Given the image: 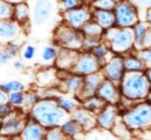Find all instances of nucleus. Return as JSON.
<instances>
[{"label": "nucleus", "mask_w": 151, "mask_h": 140, "mask_svg": "<svg viewBox=\"0 0 151 140\" xmlns=\"http://www.w3.org/2000/svg\"><path fill=\"white\" fill-rule=\"evenodd\" d=\"M104 75L101 72H98V73L91 74V75L85 76L84 77V88H83V91L81 92L77 99L79 101H83V99H87V97L93 96V95H96V92L99 90L100 86L104 80Z\"/></svg>", "instance_id": "14"}, {"label": "nucleus", "mask_w": 151, "mask_h": 140, "mask_svg": "<svg viewBox=\"0 0 151 140\" xmlns=\"http://www.w3.org/2000/svg\"><path fill=\"white\" fill-rule=\"evenodd\" d=\"M137 57L142 61V63L145 64L146 70L151 69V49L149 48H142L139 50L135 51Z\"/></svg>", "instance_id": "37"}, {"label": "nucleus", "mask_w": 151, "mask_h": 140, "mask_svg": "<svg viewBox=\"0 0 151 140\" xmlns=\"http://www.w3.org/2000/svg\"><path fill=\"white\" fill-rule=\"evenodd\" d=\"M58 82V73L55 69H44L37 74V84L42 88L54 87Z\"/></svg>", "instance_id": "21"}, {"label": "nucleus", "mask_w": 151, "mask_h": 140, "mask_svg": "<svg viewBox=\"0 0 151 140\" xmlns=\"http://www.w3.org/2000/svg\"><path fill=\"white\" fill-rule=\"evenodd\" d=\"M13 66H14L16 70L20 71V70H23L24 65H23V63H22L20 61H15L14 63H13Z\"/></svg>", "instance_id": "47"}, {"label": "nucleus", "mask_w": 151, "mask_h": 140, "mask_svg": "<svg viewBox=\"0 0 151 140\" xmlns=\"http://www.w3.org/2000/svg\"><path fill=\"white\" fill-rule=\"evenodd\" d=\"M103 42L107 44L114 55L124 56L135 51L133 28L113 27L105 30Z\"/></svg>", "instance_id": "4"}, {"label": "nucleus", "mask_w": 151, "mask_h": 140, "mask_svg": "<svg viewBox=\"0 0 151 140\" xmlns=\"http://www.w3.org/2000/svg\"><path fill=\"white\" fill-rule=\"evenodd\" d=\"M63 81L64 91L68 93L75 94L76 97L78 96L84 88V77L81 75H69L67 78L62 80Z\"/></svg>", "instance_id": "22"}, {"label": "nucleus", "mask_w": 151, "mask_h": 140, "mask_svg": "<svg viewBox=\"0 0 151 140\" xmlns=\"http://www.w3.org/2000/svg\"><path fill=\"white\" fill-rule=\"evenodd\" d=\"M147 101H148V102L151 104V91H150V93H149V95H148V99H147Z\"/></svg>", "instance_id": "51"}, {"label": "nucleus", "mask_w": 151, "mask_h": 140, "mask_svg": "<svg viewBox=\"0 0 151 140\" xmlns=\"http://www.w3.org/2000/svg\"><path fill=\"white\" fill-rule=\"evenodd\" d=\"M144 48L151 49V27L149 28V30L147 31V34H146L145 41H144Z\"/></svg>", "instance_id": "43"}, {"label": "nucleus", "mask_w": 151, "mask_h": 140, "mask_svg": "<svg viewBox=\"0 0 151 140\" xmlns=\"http://www.w3.org/2000/svg\"><path fill=\"white\" fill-rule=\"evenodd\" d=\"M47 129L39 123L29 119L24 131L18 136L19 140H45Z\"/></svg>", "instance_id": "17"}, {"label": "nucleus", "mask_w": 151, "mask_h": 140, "mask_svg": "<svg viewBox=\"0 0 151 140\" xmlns=\"http://www.w3.org/2000/svg\"><path fill=\"white\" fill-rule=\"evenodd\" d=\"M88 1H92V2H93V1H96V0H88Z\"/></svg>", "instance_id": "53"}, {"label": "nucleus", "mask_w": 151, "mask_h": 140, "mask_svg": "<svg viewBox=\"0 0 151 140\" xmlns=\"http://www.w3.org/2000/svg\"><path fill=\"white\" fill-rule=\"evenodd\" d=\"M63 19L65 25L71 28L81 30L87 23L92 19V13L87 8L79 6L76 9L69 10L63 13Z\"/></svg>", "instance_id": "10"}, {"label": "nucleus", "mask_w": 151, "mask_h": 140, "mask_svg": "<svg viewBox=\"0 0 151 140\" xmlns=\"http://www.w3.org/2000/svg\"><path fill=\"white\" fill-rule=\"evenodd\" d=\"M83 33L86 36H96V38H102L103 39V34H104L105 30L100 26L99 24L91 19L89 23H87L84 26V28L81 29Z\"/></svg>", "instance_id": "27"}, {"label": "nucleus", "mask_w": 151, "mask_h": 140, "mask_svg": "<svg viewBox=\"0 0 151 140\" xmlns=\"http://www.w3.org/2000/svg\"><path fill=\"white\" fill-rule=\"evenodd\" d=\"M102 73L104 75L105 79L115 82L117 85H120V82H121L122 78L125 74L123 57L118 55L114 56L111 59V61L103 66Z\"/></svg>", "instance_id": "11"}, {"label": "nucleus", "mask_w": 151, "mask_h": 140, "mask_svg": "<svg viewBox=\"0 0 151 140\" xmlns=\"http://www.w3.org/2000/svg\"><path fill=\"white\" fill-rule=\"evenodd\" d=\"M60 129L69 139L84 140L86 137V131L83 129V127L79 124H77L72 119H69L67 122H64L60 126Z\"/></svg>", "instance_id": "20"}, {"label": "nucleus", "mask_w": 151, "mask_h": 140, "mask_svg": "<svg viewBox=\"0 0 151 140\" xmlns=\"http://www.w3.org/2000/svg\"><path fill=\"white\" fill-rule=\"evenodd\" d=\"M146 23H148L151 25V8L150 9H147L146 10V13H145V21Z\"/></svg>", "instance_id": "46"}, {"label": "nucleus", "mask_w": 151, "mask_h": 140, "mask_svg": "<svg viewBox=\"0 0 151 140\" xmlns=\"http://www.w3.org/2000/svg\"><path fill=\"white\" fill-rule=\"evenodd\" d=\"M81 3H83L81 0H60L59 6H60V9L62 11L65 12L69 10L79 8V6H81Z\"/></svg>", "instance_id": "38"}, {"label": "nucleus", "mask_w": 151, "mask_h": 140, "mask_svg": "<svg viewBox=\"0 0 151 140\" xmlns=\"http://www.w3.org/2000/svg\"><path fill=\"white\" fill-rule=\"evenodd\" d=\"M85 34L81 30L71 28L68 25L63 24L56 29L55 31V41L59 47L67 48L72 50L83 49Z\"/></svg>", "instance_id": "5"}, {"label": "nucleus", "mask_w": 151, "mask_h": 140, "mask_svg": "<svg viewBox=\"0 0 151 140\" xmlns=\"http://www.w3.org/2000/svg\"><path fill=\"white\" fill-rule=\"evenodd\" d=\"M4 1H6V2L9 3H15V4H18V3H22L24 1V0H4Z\"/></svg>", "instance_id": "49"}, {"label": "nucleus", "mask_w": 151, "mask_h": 140, "mask_svg": "<svg viewBox=\"0 0 151 140\" xmlns=\"http://www.w3.org/2000/svg\"><path fill=\"white\" fill-rule=\"evenodd\" d=\"M35 51H37V49H35V47L33 46V45L27 44V45L24 46L23 50H22V57H23L24 60L30 61V60H32L33 57H35Z\"/></svg>", "instance_id": "39"}, {"label": "nucleus", "mask_w": 151, "mask_h": 140, "mask_svg": "<svg viewBox=\"0 0 151 140\" xmlns=\"http://www.w3.org/2000/svg\"><path fill=\"white\" fill-rule=\"evenodd\" d=\"M116 26L120 28H134L139 23L137 6L131 0H120L114 9Z\"/></svg>", "instance_id": "6"}, {"label": "nucleus", "mask_w": 151, "mask_h": 140, "mask_svg": "<svg viewBox=\"0 0 151 140\" xmlns=\"http://www.w3.org/2000/svg\"><path fill=\"white\" fill-rule=\"evenodd\" d=\"M92 19L99 24L104 30L116 26V16L114 11L107 10H94L92 12Z\"/></svg>", "instance_id": "19"}, {"label": "nucleus", "mask_w": 151, "mask_h": 140, "mask_svg": "<svg viewBox=\"0 0 151 140\" xmlns=\"http://www.w3.org/2000/svg\"><path fill=\"white\" fill-rule=\"evenodd\" d=\"M79 57V53L77 50L67 49L60 47L58 49V56L56 59V65L63 71H72L76 61Z\"/></svg>", "instance_id": "16"}, {"label": "nucleus", "mask_w": 151, "mask_h": 140, "mask_svg": "<svg viewBox=\"0 0 151 140\" xmlns=\"http://www.w3.org/2000/svg\"><path fill=\"white\" fill-rule=\"evenodd\" d=\"M120 0H96L92 2V6L96 10H107V11H114L116 8L117 3Z\"/></svg>", "instance_id": "31"}, {"label": "nucleus", "mask_w": 151, "mask_h": 140, "mask_svg": "<svg viewBox=\"0 0 151 140\" xmlns=\"http://www.w3.org/2000/svg\"><path fill=\"white\" fill-rule=\"evenodd\" d=\"M135 51L122 56L123 57V63H124L125 72H145L146 71L145 64L137 57Z\"/></svg>", "instance_id": "23"}, {"label": "nucleus", "mask_w": 151, "mask_h": 140, "mask_svg": "<svg viewBox=\"0 0 151 140\" xmlns=\"http://www.w3.org/2000/svg\"><path fill=\"white\" fill-rule=\"evenodd\" d=\"M103 65L100 60L91 51H84L79 54V57L73 67L72 73L83 77L101 72Z\"/></svg>", "instance_id": "8"}, {"label": "nucleus", "mask_w": 151, "mask_h": 140, "mask_svg": "<svg viewBox=\"0 0 151 140\" xmlns=\"http://www.w3.org/2000/svg\"><path fill=\"white\" fill-rule=\"evenodd\" d=\"M45 140H69V138L64 135L60 127H54V129H47Z\"/></svg>", "instance_id": "33"}, {"label": "nucleus", "mask_w": 151, "mask_h": 140, "mask_svg": "<svg viewBox=\"0 0 151 140\" xmlns=\"http://www.w3.org/2000/svg\"><path fill=\"white\" fill-rule=\"evenodd\" d=\"M106 105H107L106 102L103 101L98 95H93V96L87 97V99L81 101V106H83V107L88 109V110L92 111L93 114H98L100 111L103 110Z\"/></svg>", "instance_id": "25"}, {"label": "nucleus", "mask_w": 151, "mask_h": 140, "mask_svg": "<svg viewBox=\"0 0 151 140\" xmlns=\"http://www.w3.org/2000/svg\"><path fill=\"white\" fill-rule=\"evenodd\" d=\"M29 119L25 114H22L18 110H13L9 116L1 120V129L0 135L6 137H16L19 136L20 133L24 131Z\"/></svg>", "instance_id": "7"}, {"label": "nucleus", "mask_w": 151, "mask_h": 140, "mask_svg": "<svg viewBox=\"0 0 151 140\" xmlns=\"http://www.w3.org/2000/svg\"><path fill=\"white\" fill-rule=\"evenodd\" d=\"M145 73H146V75H147V78H148L149 82H150V85H151V69H148V70H146Z\"/></svg>", "instance_id": "48"}, {"label": "nucleus", "mask_w": 151, "mask_h": 140, "mask_svg": "<svg viewBox=\"0 0 151 140\" xmlns=\"http://www.w3.org/2000/svg\"><path fill=\"white\" fill-rule=\"evenodd\" d=\"M69 140H76V139H69Z\"/></svg>", "instance_id": "54"}, {"label": "nucleus", "mask_w": 151, "mask_h": 140, "mask_svg": "<svg viewBox=\"0 0 151 140\" xmlns=\"http://www.w3.org/2000/svg\"><path fill=\"white\" fill-rule=\"evenodd\" d=\"M8 103H9V95L2 90H0V105L8 104Z\"/></svg>", "instance_id": "44"}, {"label": "nucleus", "mask_w": 151, "mask_h": 140, "mask_svg": "<svg viewBox=\"0 0 151 140\" xmlns=\"http://www.w3.org/2000/svg\"><path fill=\"white\" fill-rule=\"evenodd\" d=\"M52 14V4L50 0H35L33 8V24L35 26H42L48 21Z\"/></svg>", "instance_id": "15"}, {"label": "nucleus", "mask_w": 151, "mask_h": 140, "mask_svg": "<svg viewBox=\"0 0 151 140\" xmlns=\"http://www.w3.org/2000/svg\"><path fill=\"white\" fill-rule=\"evenodd\" d=\"M25 97H26V93H24V91L13 92V93H10L9 95V103L13 106L23 107L25 103Z\"/></svg>", "instance_id": "36"}, {"label": "nucleus", "mask_w": 151, "mask_h": 140, "mask_svg": "<svg viewBox=\"0 0 151 140\" xmlns=\"http://www.w3.org/2000/svg\"><path fill=\"white\" fill-rule=\"evenodd\" d=\"M133 3L135 6L138 4V6H142V8H145L146 10L151 8V0H134Z\"/></svg>", "instance_id": "42"}, {"label": "nucleus", "mask_w": 151, "mask_h": 140, "mask_svg": "<svg viewBox=\"0 0 151 140\" xmlns=\"http://www.w3.org/2000/svg\"><path fill=\"white\" fill-rule=\"evenodd\" d=\"M9 57H8V55L6 54V51L4 50H0V64H2V63H6L8 60H9Z\"/></svg>", "instance_id": "45"}, {"label": "nucleus", "mask_w": 151, "mask_h": 140, "mask_svg": "<svg viewBox=\"0 0 151 140\" xmlns=\"http://www.w3.org/2000/svg\"><path fill=\"white\" fill-rule=\"evenodd\" d=\"M57 56H58V48L54 46H46L42 50L41 58H42V61L50 63L52 61H56Z\"/></svg>", "instance_id": "32"}, {"label": "nucleus", "mask_w": 151, "mask_h": 140, "mask_svg": "<svg viewBox=\"0 0 151 140\" xmlns=\"http://www.w3.org/2000/svg\"><path fill=\"white\" fill-rule=\"evenodd\" d=\"M4 51H6V54L8 55L9 58H13L15 56H17V54L19 53V46L16 45V44L10 43L6 45Z\"/></svg>", "instance_id": "40"}, {"label": "nucleus", "mask_w": 151, "mask_h": 140, "mask_svg": "<svg viewBox=\"0 0 151 140\" xmlns=\"http://www.w3.org/2000/svg\"><path fill=\"white\" fill-rule=\"evenodd\" d=\"M146 140H151V139H146Z\"/></svg>", "instance_id": "55"}, {"label": "nucleus", "mask_w": 151, "mask_h": 140, "mask_svg": "<svg viewBox=\"0 0 151 140\" xmlns=\"http://www.w3.org/2000/svg\"><path fill=\"white\" fill-rule=\"evenodd\" d=\"M57 103H58L59 107L63 111H65L67 114L71 116L73 111L77 109L81 106V101L75 99H70V97H58L57 99Z\"/></svg>", "instance_id": "28"}, {"label": "nucleus", "mask_w": 151, "mask_h": 140, "mask_svg": "<svg viewBox=\"0 0 151 140\" xmlns=\"http://www.w3.org/2000/svg\"><path fill=\"white\" fill-rule=\"evenodd\" d=\"M96 95L101 97L103 101H105L107 105L118 106L122 99L119 85H117L113 81H109L107 79L103 80L99 90L96 92Z\"/></svg>", "instance_id": "12"}, {"label": "nucleus", "mask_w": 151, "mask_h": 140, "mask_svg": "<svg viewBox=\"0 0 151 140\" xmlns=\"http://www.w3.org/2000/svg\"><path fill=\"white\" fill-rule=\"evenodd\" d=\"M0 140H11V138L6 137V136H2V135H0Z\"/></svg>", "instance_id": "50"}, {"label": "nucleus", "mask_w": 151, "mask_h": 140, "mask_svg": "<svg viewBox=\"0 0 151 140\" xmlns=\"http://www.w3.org/2000/svg\"><path fill=\"white\" fill-rule=\"evenodd\" d=\"M12 111H13V109H12V106L10 103L0 105V119L2 120L3 118H6V116H9Z\"/></svg>", "instance_id": "41"}, {"label": "nucleus", "mask_w": 151, "mask_h": 140, "mask_svg": "<svg viewBox=\"0 0 151 140\" xmlns=\"http://www.w3.org/2000/svg\"><path fill=\"white\" fill-rule=\"evenodd\" d=\"M15 17L17 18V21H25L28 18V15H29V8L26 3H18L15 6Z\"/></svg>", "instance_id": "34"}, {"label": "nucleus", "mask_w": 151, "mask_h": 140, "mask_svg": "<svg viewBox=\"0 0 151 140\" xmlns=\"http://www.w3.org/2000/svg\"><path fill=\"white\" fill-rule=\"evenodd\" d=\"M120 119L132 133L151 131V104L148 101L135 103L131 108L121 111Z\"/></svg>", "instance_id": "3"}, {"label": "nucleus", "mask_w": 151, "mask_h": 140, "mask_svg": "<svg viewBox=\"0 0 151 140\" xmlns=\"http://www.w3.org/2000/svg\"><path fill=\"white\" fill-rule=\"evenodd\" d=\"M0 129H1V119H0Z\"/></svg>", "instance_id": "52"}, {"label": "nucleus", "mask_w": 151, "mask_h": 140, "mask_svg": "<svg viewBox=\"0 0 151 140\" xmlns=\"http://www.w3.org/2000/svg\"><path fill=\"white\" fill-rule=\"evenodd\" d=\"M91 53L99 59L103 66H104L105 64H107L108 62L111 61V59L115 56L113 54V51L111 50V48H109V46H108L105 42H102V43L100 44V45H98L96 48H93V49L91 50Z\"/></svg>", "instance_id": "26"}, {"label": "nucleus", "mask_w": 151, "mask_h": 140, "mask_svg": "<svg viewBox=\"0 0 151 140\" xmlns=\"http://www.w3.org/2000/svg\"><path fill=\"white\" fill-rule=\"evenodd\" d=\"M119 87L122 97L134 103L147 101L151 91V85L145 72H125Z\"/></svg>", "instance_id": "2"}, {"label": "nucleus", "mask_w": 151, "mask_h": 140, "mask_svg": "<svg viewBox=\"0 0 151 140\" xmlns=\"http://www.w3.org/2000/svg\"><path fill=\"white\" fill-rule=\"evenodd\" d=\"M19 27L17 24L10 21H0V43L10 44L19 35Z\"/></svg>", "instance_id": "18"}, {"label": "nucleus", "mask_w": 151, "mask_h": 140, "mask_svg": "<svg viewBox=\"0 0 151 140\" xmlns=\"http://www.w3.org/2000/svg\"><path fill=\"white\" fill-rule=\"evenodd\" d=\"M15 13V8L11 3L0 0V21H10Z\"/></svg>", "instance_id": "29"}, {"label": "nucleus", "mask_w": 151, "mask_h": 140, "mask_svg": "<svg viewBox=\"0 0 151 140\" xmlns=\"http://www.w3.org/2000/svg\"><path fill=\"white\" fill-rule=\"evenodd\" d=\"M30 119L46 129L60 127L71 116L59 107L57 99H39L30 109Z\"/></svg>", "instance_id": "1"}, {"label": "nucleus", "mask_w": 151, "mask_h": 140, "mask_svg": "<svg viewBox=\"0 0 151 140\" xmlns=\"http://www.w3.org/2000/svg\"><path fill=\"white\" fill-rule=\"evenodd\" d=\"M103 42L102 38H96V36H86L85 35L84 44H83V49L84 51H91L93 48H96L98 45Z\"/></svg>", "instance_id": "35"}, {"label": "nucleus", "mask_w": 151, "mask_h": 140, "mask_svg": "<svg viewBox=\"0 0 151 140\" xmlns=\"http://www.w3.org/2000/svg\"><path fill=\"white\" fill-rule=\"evenodd\" d=\"M121 116L120 108L116 105H106L96 114V127L102 131H111Z\"/></svg>", "instance_id": "9"}, {"label": "nucleus", "mask_w": 151, "mask_h": 140, "mask_svg": "<svg viewBox=\"0 0 151 140\" xmlns=\"http://www.w3.org/2000/svg\"><path fill=\"white\" fill-rule=\"evenodd\" d=\"M71 119L79 124L86 133L91 131L96 127V114L83 106H79L73 111L71 114Z\"/></svg>", "instance_id": "13"}, {"label": "nucleus", "mask_w": 151, "mask_h": 140, "mask_svg": "<svg viewBox=\"0 0 151 140\" xmlns=\"http://www.w3.org/2000/svg\"><path fill=\"white\" fill-rule=\"evenodd\" d=\"M150 27H151L150 24L146 23V21H139V23L133 28L135 50H139V49H142V48H144V41H145L147 31L149 30Z\"/></svg>", "instance_id": "24"}, {"label": "nucleus", "mask_w": 151, "mask_h": 140, "mask_svg": "<svg viewBox=\"0 0 151 140\" xmlns=\"http://www.w3.org/2000/svg\"><path fill=\"white\" fill-rule=\"evenodd\" d=\"M0 90H2L6 93H13V92H18V91L25 90V85L18 80H12V81L0 85Z\"/></svg>", "instance_id": "30"}]
</instances>
